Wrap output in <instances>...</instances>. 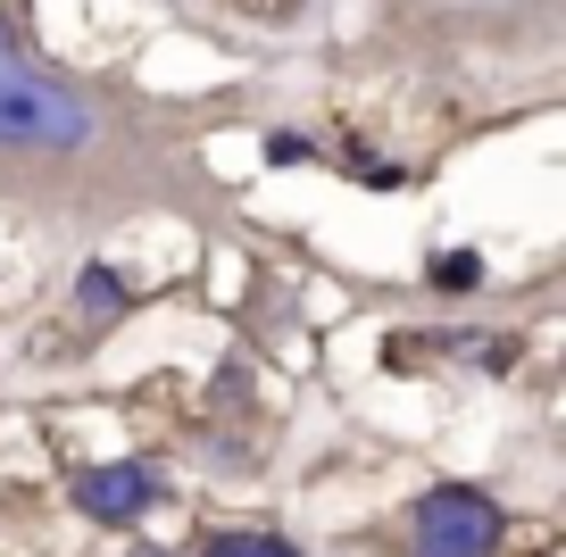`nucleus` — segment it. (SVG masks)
<instances>
[{
  "instance_id": "f257e3e1",
  "label": "nucleus",
  "mask_w": 566,
  "mask_h": 557,
  "mask_svg": "<svg viewBox=\"0 0 566 557\" xmlns=\"http://www.w3.org/2000/svg\"><path fill=\"white\" fill-rule=\"evenodd\" d=\"M75 141H92V108L0 34V150H75Z\"/></svg>"
},
{
  "instance_id": "f03ea898",
  "label": "nucleus",
  "mask_w": 566,
  "mask_h": 557,
  "mask_svg": "<svg viewBox=\"0 0 566 557\" xmlns=\"http://www.w3.org/2000/svg\"><path fill=\"white\" fill-rule=\"evenodd\" d=\"M500 549V500L467 483H442L417 500V557H492Z\"/></svg>"
},
{
  "instance_id": "7ed1b4c3",
  "label": "nucleus",
  "mask_w": 566,
  "mask_h": 557,
  "mask_svg": "<svg viewBox=\"0 0 566 557\" xmlns=\"http://www.w3.org/2000/svg\"><path fill=\"white\" fill-rule=\"evenodd\" d=\"M150 500H159V474L134 466V458H125V466H92L84 483H75V507H84V516H101V524H134Z\"/></svg>"
},
{
  "instance_id": "20e7f679",
  "label": "nucleus",
  "mask_w": 566,
  "mask_h": 557,
  "mask_svg": "<svg viewBox=\"0 0 566 557\" xmlns=\"http://www.w3.org/2000/svg\"><path fill=\"white\" fill-rule=\"evenodd\" d=\"M75 308H84V316H125L117 266H84V283H75Z\"/></svg>"
},
{
  "instance_id": "39448f33",
  "label": "nucleus",
  "mask_w": 566,
  "mask_h": 557,
  "mask_svg": "<svg viewBox=\"0 0 566 557\" xmlns=\"http://www.w3.org/2000/svg\"><path fill=\"white\" fill-rule=\"evenodd\" d=\"M209 557H301V549H292V540H275V533H217Z\"/></svg>"
},
{
  "instance_id": "423d86ee",
  "label": "nucleus",
  "mask_w": 566,
  "mask_h": 557,
  "mask_svg": "<svg viewBox=\"0 0 566 557\" xmlns=\"http://www.w3.org/2000/svg\"><path fill=\"white\" fill-rule=\"evenodd\" d=\"M475 250H450V259H433V283H442V292H475Z\"/></svg>"
},
{
  "instance_id": "0eeeda50",
  "label": "nucleus",
  "mask_w": 566,
  "mask_h": 557,
  "mask_svg": "<svg viewBox=\"0 0 566 557\" xmlns=\"http://www.w3.org/2000/svg\"><path fill=\"white\" fill-rule=\"evenodd\" d=\"M266 158H275V167H292V158H317V141H301V134H275V141H266Z\"/></svg>"
}]
</instances>
